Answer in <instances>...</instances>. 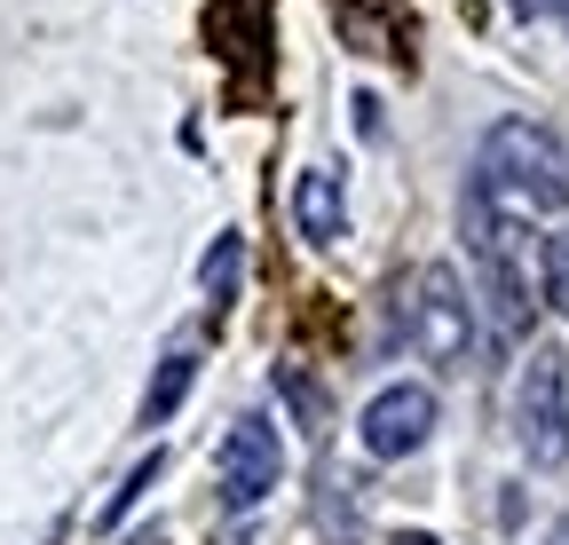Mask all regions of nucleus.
<instances>
[{"mask_svg":"<svg viewBox=\"0 0 569 545\" xmlns=\"http://www.w3.org/2000/svg\"><path fill=\"white\" fill-rule=\"evenodd\" d=\"M190 380H198V356H190V349H174V356L159 364L151 395H142V420H151V427H167V420L182 412V395H190Z\"/></svg>","mask_w":569,"mask_h":545,"instance_id":"9","label":"nucleus"},{"mask_svg":"<svg viewBox=\"0 0 569 545\" xmlns=\"http://www.w3.org/2000/svg\"><path fill=\"white\" fill-rule=\"evenodd\" d=\"M396 545H436V537H427V529H403V537H396Z\"/></svg>","mask_w":569,"mask_h":545,"instance_id":"15","label":"nucleus"},{"mask_svg":"<svg viewBox=\"0 0 569 545\" xmlns=\"http://www.w3.org/2000/svg\"><path fill=\"white\" fill-rule=\"evenodd\" d=\"M515 443L530 466H569V356L561 349H530L522 387H515Z\"/></svg>","mask_w":569,"mask_h":545,"instance_id":"3","label":"nucleus"},{"mask_svg":"<svg viewBox=\"0 0 569 545\" xmlns=\"http://www.w3.org/2000/svg\"><path fill=\"white\" fill-rule=\"evenodd\" d=\"M340 32L365 48V55H396V32H388V17H372V9H340Z\"/></svg>","mask_w":569,"mask_h":545,"instance_id":"12","label":"nucleus"},{"mask_svg":"<svg viewBox=\"0 0 569 545\" xmlns=\"http://www.w3.org/2000/svg\"><path fill=\"white\" fill-rule=\"evenodd\" d=\"M293 222H301V238H309V245H340V230H348L340 174H325V166H309V174H301V190H293Z\"/></svg>","mask_w":569,"mask_h":545,"instance_id":"8","label":"nucleus"},{"mask_svg":"<svg viewBox=\"0 0 569 545\" xmlns=\"http://www.w3.org/2000/svg\"><path fill=\"white\" fill-rule=\"evenodd\" d=\"M213 474H222V498L230 506H261L277 483H284V443L269 420H238L222 435V451H213Z\"/></svg>","mask_w":569,"mask_h":545,"instance_id":"5","label":"nucleus"},{"mask_svg":"<svg viewBox=\"0 0 569 545\" xmlns=\"http://www.w3.org/2000/svg\"><path fill=\"white\" fill-rule=\"evenodd\" d=\"M159 466H167L159 451H151V458H134V474H127V483L111 491V506H103V529H111V522H119V514H127V506H134L142 491H151V483H159Z\"/></svg>","mask_w":569,"mask_h":545,"instance_id":"13","label":"nucleus"},{"mask_svg":"<svg viewBox=\"0 0 569 545\" xmlns=\"http://www.w3.org/2000/svg\"><path fill=\"white\" fill-rule=\"evenodd\" d=\"M475 340V301H467V277L451 261H427L419 269V301H411V349L427 364H459Z\"/></svg>","mask_w":569,"mask_h":545,"instance_id":"4","label":"nucleus"},{"mask_svg":"<svg viewBox=\"0 0 569 545\" xmlns=\"http://www.w3.org/2000/svg\"><path fill=\"white\" fill-rule=\"evenodd\" d=\"M238 269H246V245H238V238H213V253H206V269H198L206 293H213V309L238 301Z\"/></svg>","mask_w":569,"mask_h":545,"instance_id":"10","label":"nucleus"},{"mask_svg":"<svg viewBox=\"0 0 569 545\" xmlns=\"http://www.w3.org/2000/svg\"><path fill=\"white\" fill-rule=\"evenodd\" d=\"M553 9H561V24H569V0H553Z\"/></svg>","mask_w":569,"mask_h":545,"instance_id":"17","label":"nucleus"},{"mask_svg":"<svg viewBox=\"0 0 569 545\" xmlns=\"http://www.w3.org/2000/svg\"><path fill=\"white\" fill-rule=\"evenodd\" d=\"M427 435H436V395H427L419 380L380 387V395L365 403V451H372V458H411Z\"/></svg>","mask_w":569,"mask_h":545,"instance_id":"6","label":"nucleus"},{"mask_svg":"<svg viewBox=\"0 0 569 545\" xmlns=\"http://www.w3.org/2000/svg\"><path fill=\"white\" fill-rule=\"evenodd\" d=\"M507 9H515V17H546V9H553V0H507Z\"/></svg>","mask_w":569,"mask_h":545,"instance_id":"14","label":"nucleus"},{"mask_svg":"<svg viewBox=\"0 0 569 545\" xmlns=\"http://www.w3.org/2000/svg\"><path fill=\"white\" fill-rule=\"evenodd\" d=\"M206 32H213V48H222V63L238 72V88H253L261 63H269V0H213Z\"/></svg>","mask_w":569,"mask_h":545,"instance_id":"7","label":"nucleus"},{"mask_svg":"<svg viewBox=\"0 0 569 545\" xmlns=\"http://www.w3.org/2000/svg\"><path fill=\"white\" fill-rule=\"evenodd\" d=\"M459 222H467V253H475V277H482L498 340H522L530 332V238L498 214L475 182H467V214Z\"/></svg>","mask_w":569,"mask_h":545,"instance_id":"2","label":"nucleus"},{"mask_svg":"<svg viewBox=\"0 0 569 545\" xmlns=\"http://www.w3.org/2000/svg\"><path fill=\"white\" fill-rule=\"evenodd\" d=\"M538 293H546V309L569 316V230H553L546 253H538Z\"/></svg>","mask_w":569,"mask_h":545,"instance_id":"11","label":"nucleus"},{"mask_svg":"<svg viewBox=\"0 0 569 545\" xmlns=\"http://www.w3.org/2000/svg\"><path fill=\"white\" fill-rule=\"evenodd\" d=\"M546 545H569V522H561V529H553V537H546Z\"/></svg>","mask_w":569,"mask_h":545,"instance_id":"16","label":"nucleus"},{"mask_svg":"<svg viewBox=\"0 0 569 545\" xmlns=\"http://www.w3.org/2000/svg\"><path fill=\"white\" fill-rule=\"evenodd\" d=\"M475 190L490 206H515V214H561L569 206V159H561V143L546 127L498 119L482 159H475Z\"/></svg>","mask_w":569,"mask_h":545,"instance_id":"1","label":"nucleus"}]
</instances>
